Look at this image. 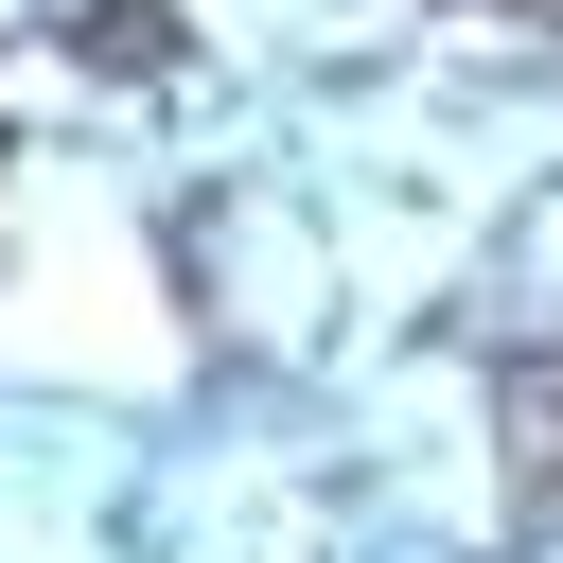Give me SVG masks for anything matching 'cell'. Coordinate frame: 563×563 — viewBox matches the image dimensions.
Returning <instances> with one entry per match:
<instances>
[{"instance_id":"obj_2","label":"cell","mask_w":563,"mask_h":563,"mask_svg":"<svg viewBox=\"0 0 563 563\" xmlns=\"http://www.w3.org/2000/svg\"><path fill=\"white\" fill-rule=\"evenodd\" d=\"M510 457L563 475V369H510Z\"/></svg>"},{"instance_id":"obj_1","label":"cell","mask_w":563,"mask_h":563,"mask_svg":"<svg viewBox=\"0 0 563 563\" xmlns=\"http://www.w3.org/2000/svg\"><path fill=\"white\" fill-rule=\"evenodd\" d=\"M88 53H106V70H158L176 18H158V0H88Z\"/></svg>"}]
</instances>
